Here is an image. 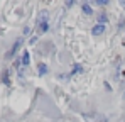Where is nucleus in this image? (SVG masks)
<instances>
[{
    "label": "nucleus",
    "mask_w": 125,
    "mask_h": 122,
    "mask_svg": "<svg viewBox=\"0 0 125 122\" xmlns=\"http://www.w3.org/2000/svg\"><path fill=\"white\" fill-rule=\"evenodd\" d=\"M103 31H105V25H103V24H96V25L91 29V34H93V36H100Z\"/></svg>",
    "instance_id": "2"
},
{
    "label": "nucleus",
    "mask_w": 125,
    "mask_h": 122,
    "mask_svg": "<svg viewBox=\"0 0 125 122\" xmlns=\"http://www.w3.org/2000/svg\"><path fill=\"white\" fill-rule=\"evenodd\" d=\"M96 3H98V5H106L108 0H96Z\"/></svg>",
    "instance_id": "10"
},
{
    "label": "nucleus",
    "mask_w": 125,
    "mask_h": 122,
    "mask_svg": "<svg viewBox=\"0 0 125 122\" xmlns=\"http://www.w3.org/2000/svg\"><path fill=\"white\" fill-rule=\"evenodd\" d=\"M106 20H108V17H106L105 14H102V15H100V24H103V22H106Z\"/></svg>",
    "instance_id": "8"
},
{
    "label": "nucleus",
    "mask_w": 125,
    "mask_h": 122,
    "mask_svg": "<svg viewBox=\"0 0 125 122\" xmlns=\"http://www.w3.org/2000/svg\"><path fill=\"white\" fill-rule=\"evenodd\" d=\"M120 5H122V7L125 9V0H120Z\"/></svg>",
    "instance_id": "12"
},
{
    "label": "nucleus",
    "mask_w": 125,
    "mask_h": 122,
    "mask_svg": "<svg viewBox=\"0 0 125 122\" xmlns=\"http://www.w3.org/2000/svg\"><path fill=\"white\" fill-rule=\"evenodd\" d=\"M47 73V66L46 64H39V75H46Z\"/></svg>",
    "instance_id": "6"
},
{
    "label": "nucleus",
    "mask_w": 125,
    "mask_h": 122,
    "mask_svg": "<svg viewBox=\"0 0 125 122\" xmlns=\"http://www.w3.org/2000/svg\"><path fill=\"white\" fill-rule=\"evenodd\" d=\"M80 71H83V68H81L80 64H76V66H74V70L71 71V75H74V73H80Z\"/></svg>",
    "instance_id": "7"
},
{
    "label": "nucleus",
    "mask_w": 125,
    "mask_h": 122,
    "mask_svg": "<svg viewBox=\"0 0 125 122\" xmlns=\"http://www.w3.org/2000/svg\"><path fill=\"white\" fill-rule=\"evenodd\" d=\"M37 27H39V34H42V32H46V31L49 29L47 22H39V24H37Z\"/></svg>",
    "instance_id": "3"
},
{
    "label": "nucleus",
    "mask_w": 125,
    "mask_h": 122,
    "mask_svg": "<svg viewBox=\"0 0 125 122\" xmlns=\"http://www.w3.org/2000/svg\"><path fill=\"white\" fill-rule=\"evenodd\" d=\"M21 44H22V41H21V39H17V41H15V44L12 46V49H10V51L7 53V58H12V56H14L15 53H17V49L21 48Z\"/></svg>",
    "instance_id": "1"
},
{
    "label": "nucleus",
    "mask_w": 125,
    "mask_h": 122,
    "mask_svg": "<svg viewBox=\"0 0 125 122\" xmlns=\"http://www.w3.org/2000/svg\"><path fill=\"white\" fill-rule=\"evenodd\" d=\"M2 81H3L5 85H9V83H10V81H9V75H7V73L3 75V78H2Z\"/></svg>",
    "instance_id": "9"
},
{
    "label": "nucleus",
    "mask_w": 125,
    "mask_h": 122,
    "mask_svg": "<svg viewBox=\"0 0 125 122\" xmlns=\"http://www.w3.org/2000/svg\"><path fill=\"white\" fill-rule=\"evenodd\" d=\"M29 63H31V56H29V51H25V53H24V56H22V64H24V66H27Z\"/></svg>",
    "instance_id": "4"
},
{
    "label": "nucleus",
    "mask_w": 125,
    "mask_h": 122,
    "mask_svg": "<svg viewBox=\"0 0 125 122\" xmlns=\"http://www.w3.org/2000/svg\"><path fill=\"white\" fill-rule=\"evenodd\" d=\"M73 3H74V0H66V5H68V7H71Z\"/></svg>",
    "instance_id": "11"
},
{
    "label": "nucleus",
    "mask_w": 125,
    "mask_h": 122,
    "mask_svg": "<svg viewBox=\"0 0 125 122\" xmlns=\"http://www.w3.org/2000/svg\"><path fill=\"white\" fill-rule=\"evenodd\" d=\"M81 9H83V12L86 14V15H91V14H93V10H91V7H90L88 3H83V7H81Z\"/></svg>",
    "instance_id": "5"
}]
</instances>
